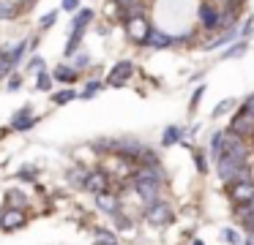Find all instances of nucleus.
Listing matches in <instances>:
<instances>
[{
  "label": "nucleus",
  "instance_id": "aec40b11",
  "mask_svg": "<svg viewBox=\"0 0 254 245\" xmlns=\"http://www.w3.org/2000/svg\"><path fill=\"white\" fill-rule=\"evenodd\" d=\"M74 98H77V90H61V93L52 96V103H68V101H74Z\"/></svg>",
  "mask_w": 254,
  "mask_h": 245
},
{
  "label": "nucleus",
  "instance_id": "2eb2a0df",
  "mask_svg": "<svg viewBox=\"0 0 254 245\" xmlns=\"http://www.w3.org/2000/svg\"><path fill=\"white\" fill-rule=\"evenodd\" d=\"M93 19V11L90 8H82V11H77V16L71 19V30H85V25Z\"/></svg>",
  "mask_w": 254,
  "mask_h": 245
},
{
  "label": "nucleus",
  "instance_id": "f8f14e48",
  "mask_svg": "<svg viewBox=\"0 0 254 245\" xmlns=\"http://www.w3.org/2000/svg\"><path fill=\"white\" fill-rule=\"evenodd\" d=\"M96 204H99L104 212H112V215H115V212H121V210H118V207H121V204H118V196L110 194V191H104V194H96Z\"/></svg>",
  "mask_w": 254,
  "mask_h": 245
},
{
  "label": "nucleus",
  "instance_id": "b1692460",
  "mask_svg": "<svg viewBox=\"0 0 254 245\" xmlns=\"http://www.w3.org/2000/svg\"><path fill=\"white\" fill-rule=\"evenodd\" d=\"M99 90H101V82H99V79L88 82V87H85V90H82V98H93V96H96V93H99Z\"/></svg>",
  "mask_w": 254,
  "mask_h": 245
},
{
  "label": "nucleus",
  "instance_id": "2f4dec72",
  "mask_svg": "<svg viewBox=\"0 0 254 245\" xmlns=\"http://www.w3.org/2000/svg\"><path fill=\"white\" fill-rule=\"evenodd\" d=\"M55 19H58V14H55V11H52V14H44V16H41V27L55 25Z\"/></svg>",
  "mask_w": 254,
  "mask_h": 245
},
{
  "label": "nucleus",
  "instance_id": "9d476101",
  "mask_svg": "<svg viewBox=\"0 0 254 245\" xmlns=\"http://www.w3.org/2000/svg\"><path fill=\"white\" fill-rule=\"evenodd\" d=\"M33 123H36V117H33V112H30V106H22V109H19V112L11 117V125H14L17 131H28Z\"/></svg>",
  "mask_w": 254,
  "mask_h": 245
},
{
  "label": "nucleus",
  "instance_id": "e433bc0d",
  "mask_svg": "<svg viewBox=\"0 0 254 245\" xmlns=\"http://www.w3.org/2000/svg\"><path fill=\"white\" fill-rule=\"evenodd\" d=\"M19 85H22V79H19V76H11V79H8V90H19Z\"/></svg>",
  "mask_w": 254,
  "mask_h": 245
},
{
  "label": "nucleus",
  "instance_id": "6e6552de",
  "mask_svg": "<svg viewBox=\"0 0 254 245\" xmlns=\"http://www.w3.org/2000/svg\"><path fill=\"white\" fill-rule=\"evenodd\" d=\"M0 226L3 229H19V226H25V212L22 210H14V207H8L3 215H0Z\"/></svg>",
  "mask_w": 254,
  "mask_h": 245
},
{
  "label": "nucleus",
  "instance_id": "ea45409f",
  "mask_svg": "<svg viewBox=\"0 0 254 245\" xmlns=\"http://www.w3.org/2000/svg\"><path fill=\"white\" fill-rule=\"evenodd\" d=\"M41 65H44V60H41V57H33V60H30V68H33V71H39Z\"/></svg>",
  "mask_w": 254,
  "mask_h": 245
},
{
  "label": "nucleus",
  "instance_id": "c85d7f7f",
  "mask_svg": "<svg viewBox=\"0 0 254 245\" xmlns=\"http://www.w3.org/2000/svg\"><path fill=\"white\" fill-rule=\"evenodd\" d=\"M202 93H205V85H199L197 90H194V96H191V112L197 109V103H199V98H202Z\"/></svg>",
  "mask_w": 254,
  "mask_h": 245
},
{
  "label": "nucleus",
  "instance_id": "a878e982",
  "mask_svg": "<svg viewBox=\"0 0 254 245\" xmlns=\"http://www.w3.org/2000/svg\"><path fill=\"white\" fill-rule=\"evenodd\" d=\"M232 38H235V33H224V36H221V38H216L213 44H208V49H216V47H221V44L232 41Z\"/></svg>",
  "mask_w": 254,
  "mask_h": 245
},
{
  "label": "nucleus",
  "instance_id": "bb28decb",
  "mask_svg": "<svg viewBox=\"0 0 254 245\" xmlns=\"http://www.w3.org/2000/svg\"><path fill=\"white\" fill-rule=\"evenodd\" d=\"M50 87H52L50 74H44V71H41V74H39V90H50Z\"/></svg>",
  "mask_w": 254,
  "mask_h": 245
},
{
  "label": "nucleus",
  "instance_id": "423d86ee",
  "mask_svg": "<svg viewBox=\"0 0 254 245\" xmlns=\"http://www.w3.org/2000/svg\"><path fill=\"white\" fill-rule=\"evenodd\" d=\"M232 131H235V134H241V136H243V134H249V131L254 134V114L249 112L246 106H243L241 112H238L235 117H232Z\"/></svg>",
  "mask_w": 254,
  "mask_h": 245
},
{
  "label": "nucleus",
  "instance_id": "a211bd4d",
  "mask_svg": "<svg viewBox=\"0 0 254 245\" xmlns=\"http://www.w3.org/2000/svg\"><path fill=\"white\" fill-rule=\"evenodd\" d=\"M96 245H118V240L107 229H96Z\"/></svg>",
  "mask_w": 254,
  "mask_h": 245
},
{
  "label": "nucleus",
  "instance_id": "39448f33",
  "mask_svg": "<svg viewBox=\"0 0 254 245\" xmlns=\"http://www.w3.org/2000/svg\"><path fill=\"white\" fill-rule=\"evenodd\" d=\"M22 52H25V41H19L17 47H11V49H3V52H0V76H6L8 71H11L14 65L19 63V57H22Z\"/></svg>",
  "mask_w": 254,
  "mask_h": 245
},
{
  "label": "nucleus",
  "instance_id": "412c9836",
  "mask_svg": "<svg viewBox=\"0 0 254 245\" xmlns=\"http://www.w3.org/2000/svg\"><path fill=\"white\" fill-rule=\"evenodd\" d=\"M79 38H82V30H71V38L66 44V54H74V49L79 47Z\"/></svg>",
  "mask_w": 254,
  "mask_h": 245
},
{
  "label": "nucleus",
  "instance_id": "c03bdc74",
  "mask_svg": "<svg viewBox=\"0 0 254 245\" xmlns=\"http://www.w3.org/2000/svg\"><path fill=\"white\" fill-rule=\"evenodd\" d=\"M246 245H252V243H246Z\"/></svg>",
  "mask_w": 254,
  "mask_h": 245
},
{
  "label": "nucleus",
  "instance_id": "ddd939ff",
  "mask_svg": "<svg viewBox=\"0 0 254 245\" xmlns=\"http://www.w3.org/2000/svg\"><path fill=\"white\" fill-rule=\"evenodd\" d=\"M148 47H153V49H167L172 44V36H167V33H161V30H150V36H148Z\"/></svg>",
  "mask_w": 254,
  "mask_h": 245
},
{
  "label": "nucleus",
  "instance_id": "9b49d317",
  "mask_svg": "<svg viewBox=\"0 0 254 245\" xmlns=\"http://www.w3.org/2000/svg\"><path fill=\"white\" fill-rule=\"evenodd\" d=\"M199 19H202V25L208 27V30H213V27H219L221 14H216V8L210 3H202L199 5Z\"/></svg>",
  "mask_w": 254,
  "mask_h": 245
},
{
  "label": "nucleus",
  "instance_id": "cd10ccee",
  "mask_svg": "<svg viewBox=\"0 0 254 245\" xmlns=\"http://www.w3.org/2000/svg\"><path fill=\"white\" fill-rule=\"evenodd\" d=\"M115 226H118V229H128V226H131V221H128L123 212H115Z\"/></svg>",
  "mask_w": 254,
  "mask_h": 245
},
{
  "label": "nucleus",
  "instance_id": "c756f323",
  "mask_svg": "<svg viewBox=\"0 0 254 245\" xmlns=\"http://www.w3.org/2000/svg\"><path fill=\"white\" fill-rule=\"evenodd\" d=\"M6 199H8V201H14V204H25V196L19 194V191H8Z\"/></svg>",
  "mask_w": 254,
  "mask_h": 245
},
{
  "label": "nucleus",
  "instance_id": "0eeeda50",
  "mask_svg": "<svg viewBox=\"0 0 254 245\" xmlns=\"http://www.w3.org/2000/svg\"><path fill=\"white\" fill-rule=\"evenodd\" d=\"M131 74H134V65L128 63V60H121V63H118L115 68L110 71V76H107V82H110L112 87H118V85H123V82H126Z\"/></svg>",
  "mask_w": 254,
  "mask_h": 245
},
{
  "label": "nucleus",
  "instance_id": "7c9ffc66",
  "mask_svg": "<svg viewBox=\"0 0 254 245\" xmlns=\"http://www.w3.org/2000/svg\"><path fill=\"white\" fill-rule=\"evenodd\" d=\"M230 106H232V101H221L219 106L213 109V117H221V114H224V112H227V109H230Z\"/></svg>",
  "mask_w": 254,
  "mask_h": 245
},
{
  "label": "nucleus",
  "instance_id": "5701e85b",
  "mask_svg": "<svg viewBox=\"0 0 254 245\" xmlns=\"http://www.w3.org/2000/svg\"><path fill=\"white\" fill-rule=\"evenodd\" d=\"M85 180H88V174H85L82 169H71V172H68V183H77L85 188Z\"/></svg>",
  "mask_w": 254,
  "mask_h": 245
},
{
  "label": "nucleus",
  "instance_id": "c9c22d12",
  "mask_svg": "<svg viewBox=\"0 0 254 245\" xmlns=\"http://www.w3.org/2000/svg\"><path fill=\"white\" fill-rule=\"evenodd\" d=\"M118 5H121V8H137V3L139 0H115Z\"/></svg>",
  "mask_w": 254,
  "mask_h": 245
},
{
  "label": "nucleus",
  "instance_id": "4468645a",
  "mask_svg": "<svg viewBox=\"0 0 254 245\" xmlns=\"http://www.w3.org/2000/svg\"><path fill=\"white\" fill-rule=\"evenodd\" d=\"M52 76H55V82H77V68H68V65H58V68L52 71Z\"/></svg>",
  "mask_w": 254,
  "mask_h": 245
},
{
  "label": "nucleus",
  "instance_id": "f03ea898",
  "mask_svg": "<svg viewBox=\"0 0 254 245\" xmlns=\"http://www.w3.org/2000/svg\"><path fill=\"white\" fill-rule=\"evenodd\" d=\"M230 199H232L235 207L246 210V207L254 201V180H235L232 188H230Z\"/></svg>",
  "mask_w": 254,
  "mask_h": 245
},
{
  "label": "nucleus",
  "instance_id": "20e7f679",
  "mask_svg": "<svg viewBox=\"0 0 254 245\" xmlns=\"http://www.w3.org/2000/svg\"><path fill=\"white\" fill-rule=\"evenodd\" d=\"M145 221L150 223V226H167V223L172 221V207L167 204V201H153V204H148V212H145Z\"/></svg>",
  "mask_w": 254,
  "mask_h": 245
},
{
  "label": "nucleus",
  "instance_id": "f257e3e1",
  "mask_svg": "<svg viewBox=\"0 0 254 245\" xmlns=\"http://www.w3.org/2000/svg\"><path fill=\"white\" fill-rule=\"evenodd\" d=\"M123 22H126V36L131 38V41H137V44H145V41H148L150 27H148L145 16L139 14L137 8H126V16H123Z\"/></svg>",
  "mask_w": 254,
  "mask_h": 245
},
{
  "label": "nucleus",
  "instance_id": "dca6fc26",
  "mask_svg": "<svg viewBox=\"0 0 254 245\" xmlns=\"http://www.w3.org/2000/svg\"><path fill=\"white\" fill-rule=\"evenodd\" d=\"M183 136V128H178V125H170V128L164 131V136H161V147H172L178 139Z\"/></svg>",
  "mask_w": 254,
  "mask_h": 245
},
{
  "label": "nucleus",
  "instance_id": "6ab92c4d",
  "mask_svg": "<svg viewBox=\"0 0 254 245\" xmlns=\"http://www.w3.org/2000/svg\"><path fill=\"white\" fill-rule=\"evenodd\" d=\"M221 147H224V134H213V142H210V155L219 161L221 155Z\"/></svg>",
  "mask_w": 254,
  "mask_h": 245
},
{
  "label": "nucleus",
  "instance_id": "f3484780",
  "mask_svg": "<svg viewBox=\"0 0 254 245\" xmlns=\"http://www.w3.org/2000/svg\"><path fill=\"white\" fill-rule=\"evenodd\" d=\"M17 3H8V0H0V19H14L17 16Z\"/></svg>",
  "mask_w": 254,
  "mask_h": 245
},
{
  "label": "nucleus",
  "instance_id": "393cba45",
  "mask_svg": "<svg viewBox=\"0 0 254 245\" xmlns=\"http://www.w3.org/2000/svg\"><path fill=\"white\" fill-rule=\"evenodd\" d=\"M243 52H246V44H238V47H232V49H227V52H224V60H230V57H241Z\"/></svg>",
  "mask_w": 254,
  "mask_h": 245
},
{
  "label": "nucleus",
  "instance_id": "473e14b6",
  "mask_svg": "<svg viewBox=\"0 0 254 245\" xmlns=\"http://www.w3.org/2000/svg\"><path fill=\"white\" fill-rule=\"evenodd\" d=\"M85 65H90V57H88V54H77V63H74V68H85Z\"/></svg>",
  "mask_w": 254,
  "mask_h": 245
},
{
  "label": "nucleus",
  "instance_id": "58836bf2",
  "mask_svg": "<svg viewBox=\"0 0 254 245\" xmlns=\"http://www.w3.org/2000/svg\"><path fill=\"white\" fill-rule=\"evenodd\" d=\"M77 5H79V0H63V8L66 11H74Z\"/></svg>",
  "mask_w": 254,
  "mask_h": 245
},
{
  "label": "nucleus",
  "instance_id": "a19ab883",
  "mask_svg": "<svg viewBox=\"0 0 254 245\" xmlns=\"http://www.w3.org/2000/svg\"><path fill=\"white\" fill-rule=\"evenodd\" d=\"M246 109L254 114V96H249V101H246Z\"/></svg>",
  "mask_w": 254,
  "mask_h": 245
},
{
  "label": "nucleus",
  "instance_id": "7ed1b4c3",
  "mask_svg": "<svg viewBox=\"0 0 254 245\" xmlns=\"http://www.w3.org/2000/svg\"><path fill=\"white\" fill-rule=\"evenodd\" d=\"M221 155L241 158V161H246V155H249V147H246V142H243V136L235 134L232 128L224 134V147H221ZM221 155H219V158H221Z\"/></svg>",
  "mask_w": 254,
  "mask_h": 245
},
{
  "label": "nucleus",
  "instance_id": "f704fd0d",
  "mask_svg": "<svg viewBox=\"0 0 254 245\" xmlns=\"http://www.w3.org/2000/svg\"><path fill=\"white\" fill-rule=\"evenodd\" d=\"M243 223H246V229H249V234H254V210L249 212L246 218H243Z\"/></svg>",
  "mask_w": 254,
  "mask_h": 245
},
{
  "label": "nucleus",
  "instance_id": "4c0bfd02",
  "mask_svg": "<svg viewBox=\"0 0 254 245\" xmlns=\"http://www.w3.org/2000/svg\"><path fill=\"white\" fill-rule=\"evenodd\" d=\"M194 161H197V169H199V172H205V169H208V161H205V158L199 155V152L194 155Z\"/></svg>",
  "mask_w": 254,
  "mask_h": 245
},
{
  "label": "nucleus",
  "instance_id": "72a5a7b5",
  "mask_svg": "<svg viewBox=\"0 0 254 245\" xmlns=\"http://www.w3.org/2000/svg\"><path fill=\"white\" fill-rule=\"evenodd\" d=\"M19 177L22 180H36V169H30V166H25L22 172H19Z\"/></svg>",
  "mask_w": 254,
  "mask_h": 245
},
{
  "label": "nucleus",
  "instance_id": "79ce46f5",
  "mask_svg": "<svg viewBox=\"0 0 254 245\" xmlns=\"http://www.w3.org/2000/svg\"><path fill=\"white\" fill-rule=\"evenodd\" d=\"M227 3H230V8H232V11H235V8H238V5H241V3H243V0H227Z\"/></svg>",
  "mask_w": 254,
  "mask_h": 245
},
{
  "label": "nucleus",
  "instance_id": "4be33fe9",
  "mask_svg": "<svg viewBox=\"0 0 254 245\" xmlns=\"http://www.w3.org/2000/svg\"><path fill=\"white\" fill-rule=\"evenodd\" d=\"M221 240H227L230 245H241V234L235 229H221Z\"/></svg>",
  "mask_w": 254,
  "mask_h": 245
},
{
  "label": "nucleus",
  "instance_id": "37998d69",
  "mask_svg": "<svg viewBox=\"0 0 254 245\" xmlns=\"http://www.w3.org/2000/svg\"><path fill=\"white\" fill-rule=\"evenodd\" d=\"M191 245H205V243H202V240H194V243H191Z\"/></svg>",
  "mask_w": 254,
  "mask_h": 245
},
{
  "label": "nucleus",
  "instance_id": "1a4fd4ad",
  "mask_svg": "<svg viewBox=\"0 0 254 245\" xmlns=\"http://www.w3.org/2000/svg\"><path fill=\"white\" fill-rule=\"evenodd\" d=\"M107 185H110V180H107L104 172H90L88 180H85V191H90V194H104Z\"/></svg>",
  "mask_w": 254,
  "mask_h": 245
}]
</instances>
